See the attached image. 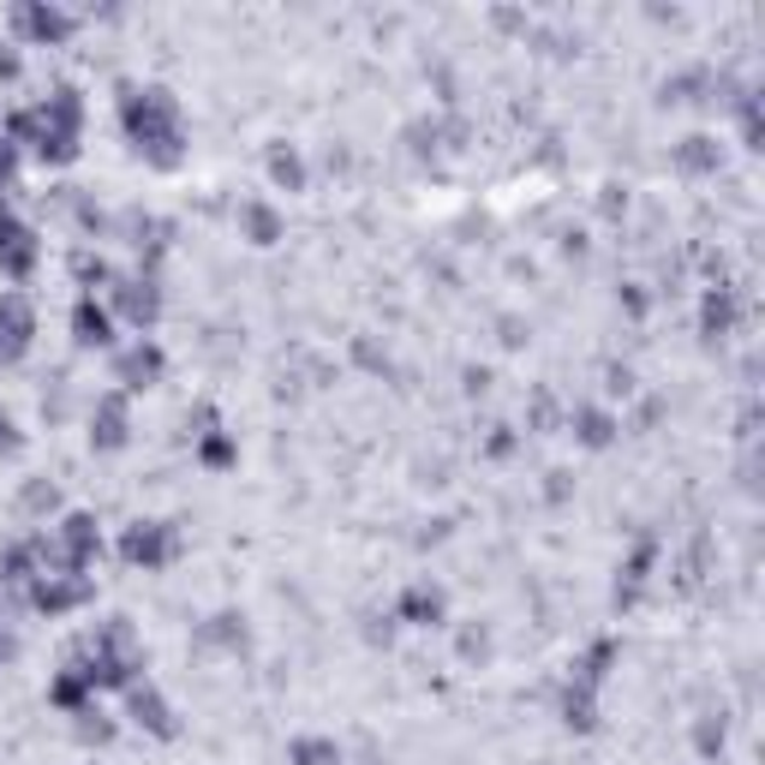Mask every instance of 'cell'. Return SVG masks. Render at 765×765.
I'll return each mask as SVG.
<instances>
[{
	"instance_id": "obj_1",
	"label": "cell",
	"mask_w": 765,
	"mask_h": 765,
	"mask_svg": "<svg viewBox=\"0 0 765 765\" xmlns=\"http://www.w3.org/2000/svg\"><path fill=\"white\" fill-rule=\"evenodd\" d=\"M30 329H37V317H30V306L19 294L0 299V359H19L30 347Z\"/></svg>"
},
{
	"instance_id": "obj_6",
	"label": "cell",
	"mask_w": 765,
	"mask_h": 765,
	"mask_svg": "<svg viewBox=\"0 0 765 765\" xmlns=\"http://www.w3.org/2000/svg\"><path fill=\"white\" fill-rule=\"evenodd\" d=\"M299 759H306V765H335L341 754H335V747H324V742H306V747H299Z\"/></svg>"
},
{
	"instance_id": "obj_5",
	"label": "cell",
	"mask_w": 765,
	"mask_h": 765,
	"mask_svg": "<svg viewBox=\"0 0 765 765\" xmlns=\"http://www.w3.org/2000/svg\"><path fill=\"white\" fill-rule=\"evenodd\" d=\"M162 371V359H156V347H132V354L120 359V377L126 383H138V377H156Z\"/></svg>"
},
{
	"instance_id": "obj_2",
	"label": "cell",
	"mask_w": 765,
	"mask_h": 765,
	"mask_svg": "<svg viewBox=\"0 0 765 765\" xmlns=\"http://www.w3.org/2000/svg\"><path fill=\"white\" fill-rule=\"evenodd\" d=\"M72 324H78V341H90V347H108V341H115V324H108V311L90 306V299H78Z\"/></svg>"
},
{
	"instance_id": "obj_3",
	"label": "cell",
	"mask_w": 765,
	"mask_h": 765,
	"mask_svg": "<svg viewBox=\"0 0 765 765\" xmlns=\"http://www.w3.org/2000/svg\"><path fill=\"white\" fill-rule=\"evenodd\" d=\"M168 550H173V538L162 533V526H138V533L126 538V556H132V563H162Z\"/></svg>"
},
{
	"instance_id": "obj_4",
	"label": "cell",
	"mask_w": 765,
	"mask_h": 765,
	"mask_svg": "<svg viewBox=\"0 0 765 765\" xmlns=\"http://www.w3.org/2000/svg\"><path fill=\"white\" fill-rule=\"evenodd\" d=\"M96 443H102V449L126 443V401H120V395H108V401H102V430H96Z\"/></svg>"
}]
</instances>
